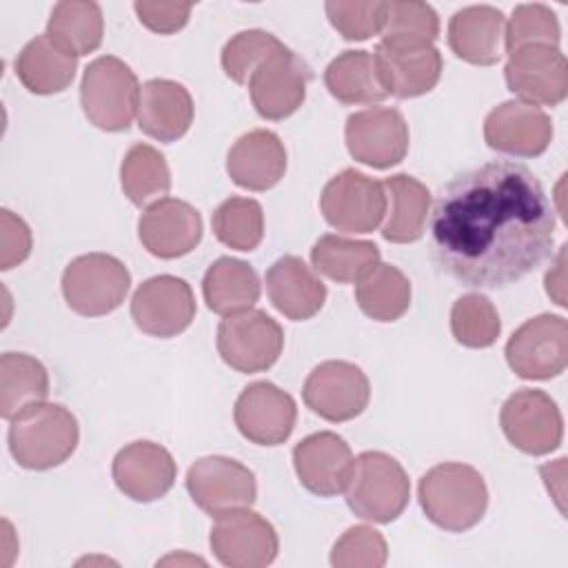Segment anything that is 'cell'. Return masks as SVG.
I'll list each match as a JSON object with an SVG mask.
<instances>
[{"mask_svg":"<svg viewBox=\"0 0 568 568\" xmlns=\"http://www.w3.org/2000/svg\"><path fill=\"white\" fill-rule=\"evenodd\" d=\"M428 231L444 275L468 288H501L550 257L555 211L528 166L493 160L442 186Z\"/></svg>","mask_w":568,"mask_h":568,"instance_id":"6da1fadb","label":"cell"},{"mask_svg":"<svg viewBox=\"0 0 568 568\" xmlns=\"http://www.w3.org/2000/svg\"><path fill=\"white\" fill-rule=\"evenodd\" d=\"M9 422V450L27 470L60 466L73 455L80 439L75 415L62 404L38 402Z\"/></svg>","mask_w":568,"mask_h":568,"instance_id":"7a4b0ae2","label":"cell"},{"mask_svg":"<svg viewBox=\"0 0 568 568\" xmlns=\"http://www.w3.org/2000/svg\"><path fill=\"white\" fill-rule=\"evenodd\" d=\"M424 515L439 528L464 532L481 521L488 506V488L477 468L459 462L433 466L417 488Z\"/></svg>","mask_w":568,"mask_h":568,"instance_id":"3957f363","label":"cell"},{"mask_svg":"<svg viewBox=\"0 0 568 568\" xmlns=\"http://www.w3.org/2000/svg\"><path fill=\"white\" fill-rule=\"evenodd\" d=\"M344 493L348 508L357 517L390 524L408 506L410 481L395 457L382 450H364L353 459Z\"/></svg>","mask_w":568,"mask_h":568,"instance_id":"277c9868","label":"cell"},{"mask_svg":"<svg viewBox=\"0 0 568 568\" xmlns=\"http://www.w3.org/2000/svg\"><path fill=\"white\" fill-rule=\"evenodd\" d=\"M140 84L126 62L100 55L82 73L80 102L87 120L102 131H126L138 115Z\"/></svg>","mask_w":568,"mask_h":568,"instance_id":"5b68a950","label":"cell"},{"mask_svg":"<svg viewBox=\"0 0 568 568\" xmlns=\"http://www.w3.org/2000/svg\"><path fill=\"white\" fill-rule=\"evenodd\" d=\"M129 286V268L109 253L80 255L62 273V295L69 308L84 317L115 311L124 302Z\"/></svg>","mask_w":568,"mask_h":568,"instance_id":"8992f818","label":"cell"},{"mask_svg":"<svg viewBox=\"0 0 568 568\" xmlns=\"http://www.w3.org/2000/svg\"><path fill=\"white\" fill-rule=\"evenodd\" d=\"M284 348L282 326L257 308L226 315L217 326V353L237 373L271 368Z\"/></svg>","mask_w":568,"mask_h":568,"instance_id":"52a82bcc","label":"cell"},{"mask_svg":"<svg viewBox=\"0 0 568 568\" xmlns=\"http://www.w3.org/2000/svg\"><path fill=\"white\" fill-rule=\"evenodd\" d=\"M320 209L324 220L344 233H373L388 209L384 182L373 180L355 169L333 175L322 195Z\"/></svg>","mask_w":568,"mask_h":568,"instance_id":"ba28073f","label":"cell"},{"mask_svg":"<svg viewBox=\"0 0 568 568\" xmlns=\"http://www.w3.org/2000/svg\"><path fill=\"white\" fill-rule=\"evenodd\" d=\"M506 362L524 379H550L568 364V324L541 313L524 322L506 344Z\"/></svg>","mask_w":568,"mask_h":568,"instance_id":"9c48e42d","label":"cell"},{"mask_svg":"<svg viewBox=\"0 0 568 568\" xmlns=\"http://www.w3.org/2000/svg\"><path fill=\"white\" fill-rule=\"evenodd\" d=\"M506 439L528 455H546L561 444L564 419L555 399L537 388L515 390L501 406Z\"/></svg>","mask_w":568,"mask_h":568,"instance_id":"30bf717a","label":"cell"},{"mask_svg":"<svg viewBox=\"0 0 568 568\" xmlns=\"http://www.w3.org/2000/svg\"><path fill=\"white\" fill-rule=\"evenodd\" d=\"M186 490L193 504L211 517L251 508L257 497L255 475L237 459L222 455L200 457L186 473Z\"/></svg>","mask_w":568,"mask_h":568,"instance_id":"8fae6325","label":"cell"},{"mask_svg":"<svg viewBox=\"0 0 568 568\" xmlns=\"http://www.w3.org/2000/svg\"><path fill=\"white\" fill-rule=\"evenodd\" d=\"M304 404L326 422H348L364 413L371 384L364 371L351 362L328 359L315 366L302 388Z\"/></svg>","mask_w":568,"mask_h":568,"instance_id":"7c38bea8","label":"cell"},{"mask_svg":"<svg viewBox=\"0 0 568 568\" xmlns=\"http://www.w3.org/2000/svg\"><path fill=\"white\" fill-rule=\"evenodd\" d=\"M209 544L217 561L231 568L268 566L280 548L273 524L248 508L215 517Z\"/></svg>","mask_w":568,"mask_h":568,"instance_id":"4fadbf2b","label":"cell"},{"mask_svg":"<svg viewBox=\"0 0 568 568\" xmlns=\"http://www.w3.org/2000/svg\"><path fill=\"white\" fill-rule=\"evenodd\" d=\"M131 317L146 335L175 337L186 331L195 317L193 291L175 275L149 277L131 297Z\"/></svg>","mask_w":568,"mask_h":568,"instance_id":"5bb4252c","label":"cell"},{"mask_svg":"<svg viewBox=\"0 0 568 568\" xmlns=\"http://www.w3.org/2000/svg\"><path fill=\"white\" fill-rule=\"evenodd\" d=\"M508 89L524 102L557 106L568 95V62L557 47L528 44L508 53Z\"/></svg>","mask_w":568,"mask_h":568,"instance_id":"9a60e30c","label":"cell"},{"mask_svg":"<svg viewBox=\"0 0 568 568\" xmlns=\"http://www.w3.org/2000/svg\"><path fill=\"white\" fill-rule=\"evenodd\" d=\"M348 153L373 169H390L406 158L408 124L393 106H371L346 120Z\"/></svg>","mask_w":568,"mask_h":568,"instance_id":"2e32d148","label":"cell"},{"mask_svg":"<svg viewBox=\"0 0 568 568\" xmlns=\"http://www.w3.org/2000/svg\"><path fill=\"white\" fill-rule=\"evenodd\" d=\"M311 78V67L284 47L251 75L246 87L251 102L262 118L284 120L302 106Z\"/></svg>","mask_w":568,"mask_h":568,"instance_id":"e0dca14e","label":"cell"},{"mask_svg":"<svg viewBox=\"0 0 568 568\" xmlns=\"http://www.w3.org/2000/svg\"><path fill=\"white\" fill-rule=\"evenodd\" d=\"M484 140L499 153L513 158H537L552 140V120L537 104L506 100L486 115Z\"/></svg>","mask_w":568,"mask_h":568,"instance_id":"ac0fdd59","label":"cell"},{"mask_svg":"<svg viewBox=\"0 0 568 568\" xmlns=\"http://www.w3.org/2000/svg\"><path fill=\"white\" fill-rule=\"evenodd\" d=\"M233 419L248 442L277 446L291 437L297 419V406L280 386L271 382H253L240 393Z\"/></svg>","mask_w":568,"mask_h":568,"instance_id":"d6986e66","label":"cell"},{"mask_svg":"<svg viewBox=\"0 0 568 568\" xmlns=\"http://www.w3.org/2000/svg\"><path fill=\"white\" fill-rule=\"evenodd\" d=\"M111 475L124 497L149 504L173 488L178 466L164 446L140 439L118 450Z\"/></svg>","mask_w":568,"mask_h":568,"instance_id":"ffe728a7","label":"cell"},{"mask_svg":"<svg viewBox=\"0 0 568 568\" xmlns=\"http://www.w3.org/2000/svg\"><path fill=\"white\" fill-rule=\"evenodd\" d=\"M142 246L162 260L191 253L202 240V217L184 200L162 197L144 209L138 222Z\"/></svg>","mask_w":568,"mask_h":568,"instance_id":"44dd1931","label":"cell"},{"mask_svg":"<svg viewBox=\"0 0 568 568\" xmlns=\"http://www.w3.org/2000/svg\"><path fill=\"white\" fill-rule=\"evenodd\" d=\"M293 466L300 484L317 497H335L344 493L351 470V446L331 430H320L304 437L293 448Z\"/></svg>","mask_w":568,"mask_h":568,"instance_id":"7402d4cb","label":"cell"},{"mask_svg":"<svg viewBox=\"0 0 568 568\" xmlns=\"http://www.w3.org/2000/svg\"><path fill=\"white\" fill-rule=\"evenodd\" d=\"M375 62L388 95L417 98L435 89L442 75V53L433 44H388L375 47Z\"/></svg>","mask_w":568,"mask_h":568,"instance_id":"603a6c76","label":"cell"},{"mask_svg":"<svg viewBox=\"0 0 568 568\" xmlns=\"http://www.w3.org/2000/svg\"><path fill=\"white\" fill-rule=\"evenodd\" d=\"M229 178L248 191L273 189L286 171V149L268 129H253L237 138L226 155Z\"/></svg>","mask_w":568,"mask_h":568,"instance_id":"cb8c5ba5","label":"cell"},{"mask_svg":"<svg viewBox=\"0 0 568 568\" xmlns=\"http://www.w3.org/2000/svg\"><path fill=\"white\" fill-rule=\"evenodd\" d=\"M138 126L158 142L180 140L193 122V98L184 84L153 78L142 84L138 102Z\"/></svg>","mask_w":568,"mask_h":568,"instance_id":"d4e9b609","label":"cell"},{"mask_svg":"<svg viewBox=\"0 0 568 568\" xmlns=\"http://www.w3.org/2000/svg\"><path fill=\"white\" fill-rule=\"evenodd\" d=\"M506 18L497 7L470 4L453 13L448 22V47L470 64L490 67L504 53Z\"/></svg>","mask_w":568,"mask_h":568,"instance_id":"484cf974","label":"cell"},{"mask_svg":"<svg viewBox=\"0 0 568 568\" xmlns=\"http://www.w3.org/2000/svg\"><path fill=\"white\" fill-rule=\"evenodd\" d=\"M266 293L273 306L295 322L311 320L326 302L324 282L297 255H284L268 266Z\"/></svg>","mask_w":568,"mask_h":568,"instance_id":"4316f807","label":"cell"},{"mask_svg":"<svg viewBox=\"0 0 568 568\" xmlns=\"http://www.w3.org/2000/svg\"><path fill=\"white\" fill-rule=\"evenodd\" d=\"M324 84L342 104H377L388 98L375 55L364 49H348L331 60Z\"/></svg>","mask_w":568,"mask_h":568,"instance_id":"83f0119b","label":"cell"},{"mask_svg":"<svg viewBox=\"0 0 568 568\" xmlns=\"http://www.w3.org/2000/svg\"><path fill=\"white\" fill-rule=\"evenodd\" d=\"M384 189L390 200V211L382 226V237L393 244L419 240L430 213V191L426 184L413 175L397 173L384 180Z\"/></svg>","mask_w":568,"mask_h":568,"instance_id":"f1b7e54d","label":"cell"},{"mask_svg":"<svg viewBox=\"0 0 568 568\" xmlns=\"http://www.w3.org/2000/svg\"><path fill=\"white\" fill-rule=\"evenodd\" d=\"M44 36L71 58L95 51L104 36V18L100 4L91 0L58 2L51 9Z\"/></svg>","mask_w":568,"mask_h":568,"instance_id":"f546056e","label":"cell"},{"mask_svg":"<svg viewBox=\"0 0 568 568\" xmlns=\"http://www.w3.org/2000/svg\"><path fill=\"white\" fill-rule=\"evenodd\" d=\"M202 295L213 313L226 317L253 308L260 300V280L251 264L235 257H220L204 273Z\"/></svg>","mask_w":568,"mask_h":568,"instance_id":"4dcf8cb0","label":"cell"},{"mask_svg":"<svg viewBox=\"0 0 568 568\" xmlns=\"http://www.w3.org/2000/svg\"><path fill=\"white\" fill-rule=\"evenodd\" d=\"M78 71V58L62 53L47 36H36L16 58V75L36 95L64 91Z\"/></svg>","mask_w":568,"mask_h":568,"instance_id":"1f68e13d","label":"cell"},{"mask_svg":"<svg viewBox=\"0 0 568 568\" xmlns=\"http://www.w3.org/2000/svg\"><path fill=\"white\" fill-rule=\"evenodd\" d=\"M355 300L375 322H395L410 306V282L393 264L377 262L355 282Z\"/></svg>","mask_w":568,"mask_h":568,"instance_id":"d6a6232c","label":"cell"},{"mask_svg":"<svg viewBox=\"0 0 568 568\" xmlns=\"http://www.w3.org/2000/svg\"><path fill=\"white\" fill-rule=\"evenodd\" d=\"M49 395V375L42 362L27 353H4L0 357V415L13 419L31 404Z\"/></svg>","mask_w":568,"mask_h":568,"instance_id":"836d02e7","label":"cell"},{"mask_svg":"<svg viewBox=\"0 0 568 568\" xmlns=\"http://www.w3.org/2000/svg\"><path fill=\"white\" fill-rule=\"evenodd\" d=\"M120 182L124 195L135 206H151L166 197L171 189V171L164 155L144 142L133 144L120 164Z\"/></svg>","mask_w":568,"mask_h":568,"instance_id":"e575fe53","label":"cell"},{"mask_svg":"<svg viewBox=\"0 0 568 568\" xmlns=\"http://www.w3.org/2000/svg\"><path fill=\"white\" fill-rule=\"evenodd\" d=\"M311 262L324 277L348 284L357 282L371 266L379 262V248L368 240H351L328 233L313 244Z\"/></svg>","mask_w":568,"mask_h":568,"instance_id":"d590c367","label":"cell"},{"mask_svg":"<svg viewBox=\"0 0 568 568\" xmlns=\"http://www.w3.org/2000/svg\"><path fill=\"white\" fill-rule=\"evenodd\" d=\"M215 237L235 251H253L264 237V213L251 197H226L211 217Z\"/></svg>","mask_w":568,"mask_h":568,"instance_id":"8d00e7d4","label":"cell"},{"mask_svg":"<svg viewBox=\"0 0 568 568\" xmlns=\"http://www.w3.org/2000/svg\"><path fill=\"white\" fill-rule=\"evenodd\" d=\"M439 36V18L426 2L390 0L382 27V42L388 44H433Z\"/></svg>","mask_w":568,"mask_h":568,"instance_id":"74e56055","label":"cell"},{"mask_svg":"<svg viewBox=\"0 0 568 568\" xmlns=\"http://www.w3.org/2000/svg\"><path fill=\"white\" fill-rule=\"evenodd\" d=\"M453 337L468 348H488L501 333L499 313L481 293L462 295L450 311Z\"/></svg>","mask_w":568,"mask_h":568,"instance_id":"f35d334b","label":"cell"},{"mask_svg":"<svg viewBox=\"0 0 568 568\" xmlns=\"http://www.w3.org/2000/svg\"><path fill=\"white\" fill-rule=\"evenodd\" d=\"M280 49H284V42H280L273 33L262 29H246L235 33L224 44L220 62L233 82L248 84L251 75Z\"/></svg>","mask_w":568,"mask_h":568,"instance_id":"ab89813d","label":"cell"},{"mask_svg":"<svg viewBox=\"0 0 568 568\" xmlns=\"http://www.w3.org/2000/svg\"><path fill=\"white\" fill-rule=\"evenodd\" d=\"M559 36H561L559 20L550 7L539 4V2L519 4V7H515V11L506 24L504 49H506V53H513L528 44L557 47Z\"/></svg>","mask_w":568,"mask_h":568,"instance_id":"60d3db41","label":"cell"},{"mask_svg":"<svg viewBox=\"0 0 568 568\" xmlns=\"http://www.w3.org/2000/svg\"><path fill=\"white\" fill-rule=\"evenodd\" d=\"M386 539L373 526L348 528L331 550L335 568H379L386 564Z\"/></svg>","mask_w":568,"mask_h":568,"instance_id":"b9f144b4","label":"cell"},{"mask_svg":"<svg viewBox=\"0 0 568 568\" xmlns=\"http://www.w3.org/2000/svg\"><path fill=\"white\" fill-rule=\"evenodd\" d=\"M326 16L331 24L346 40H368L375 33H382L386 2H346L331 0L326 2Z\"/></svg>","mask_w":568,"mask_h":568,"instance_id":"7bdbcfd3","label":"cell"},{"mask_svg":"<svg viewBox=\"0 0 568 568\" xmlns=\"http://www.w3.org/2000/svg\"><path fill=\"white\" fill-rule=\"evenodd\" d=\"M193 4L191 2H164V0H138L133 4V11L138 13V20L162 36L180 31L191 16Z\"/></svg>","mask_w":568,"mask_h":568,"instance_id":"ee69618b","label":"cell"},{"mask_svg":"<svg viewBox=\"0 0 568 568\" xmlns=\"http://www.w3.org/2000/svg\"><path fill=\"white\" fill-rule=\"evenodd\" d=\"M31 253V231L22 217L9 209L0 211V268L9 271L22 264Z\"/></svg>","mask_w":568,"mask_h":568,"instance_id":"f6af8a7d","label":"cell"},{"mask_svg":"<svg viewBox=\"0 0 568 568\" xmlns=\"http://www.w3.org/2000/svg\"><path fill=\"white\" fill-rule=\"evenodd\" d=\"M564 266H566V246L559 248L555 266L546 273V291H548V295L559 306H566V297H564Z\"/></svg>","mask_w":568,"mask_h":568,"instance_id":"bcb514c9","label":"cell"}]
</instances>
